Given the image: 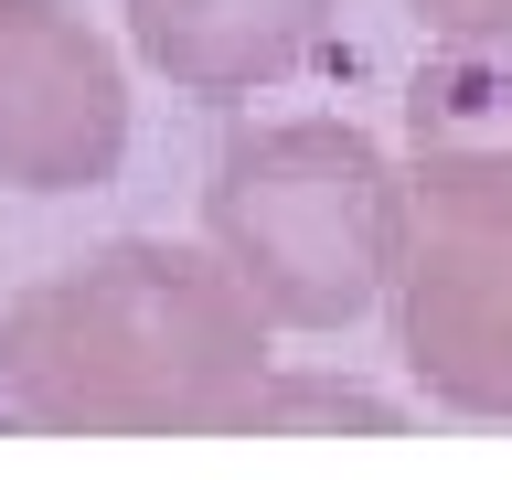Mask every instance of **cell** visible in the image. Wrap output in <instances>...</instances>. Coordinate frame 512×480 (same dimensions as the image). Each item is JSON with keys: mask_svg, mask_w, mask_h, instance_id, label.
I'll return each mask as SVG.
<instances>
[{"mask_svg": "<svg viewBox=\"0 0 512 480\" xmlns=\"http://www.w3.org/2000/svg\"><path fill=\"white\" fill-rule=\"evenodd\" d=\"M278 320L214 246L118 235L0 299V406L43 438H224Z\"/></svg>", "mask_w": 512, "mask_h": 480, "instance_id": "obj_1", "label": "cell"}, {"mask_svg": "<svg viewBox=\"0 0 512 480\" xmlns=\"http://www.w3.org/2000/svg\"><path fill=\"white\" fill-rule=\"evenodd\" d=\"M203 246L278 331H342L395 288L406 160L352 118H246L203 182Z\"/></svg>", "mask_w": 512, "mask_h": 480, "instance_id": "obj_2", "label": "cell"}, {"mask_svg": "<svg viewBox=\"0 0 512 480\" xmlns=\"http://www.w3.org/2000/svg\"><path fill=\"white\" fill-rule=\"evenodd\" d=\"M395 352L448 416H512V150H406Z\"/></svg>", "mask_w": 512, "mask_h": 480, "instance_id": "obj_3", "label": "cell"}, {"mask_svg": "<svg viewBox=\"0 0 512 480\" xmlns=\"http://www.w3.org/2000/svg\"><path fill=\"white\" fill-rule=\"evenodd\" d=\"M128 160V64L64 0H0V192H96Z\"/></svg>", "mask_w": 512, "mask_h": 480, "instance_id": "obj_4", "label": "cell"}, {"mask_svg": "<svg viewBox=\"0 0 512 480\" xmlns=\"http://www.w3.org/2000/svg\"><path fill=\"white\" fill-rule=\"evenodd\" d=\"M342 0H128V54L192 107H256L310 75Z\"/></svg>", "mask_w": 512, "mask_h": 480, "instance_id": "obj_5", "label": "cell"}, {"mask_svg": "<svg viewBox=\"0 0 512 480\" xmlns=\"http://www.w3.org/2000/svg\"><path fill=\"white\" fill-rule=\"evenodd\" d=\"M406 150H512V43H438L416 64Z\"/></svg>", "mask_w": 512, "mask_h": 480, "instance_id": "obj_6", "label": "cell"}, {"mask_svg": "<svg viewBox=\"0 0 512 480\" xmlns=\"http://www.w3.org/2000/svg\"><path fill=\"white\" fill-rule=\"evenodd\" d=\"M288 427H352V438H406V406H384L363 384H299V374H267L246 395V416L224 438H288Z\"/></svg>", "mask_w": 512, "mask_h": 480, "instance_id": "obj_7", "label": "cell"}, {"mask_svg": "<svg viewBox=\"0 0 512 480\" xmlns=\"http://www.w3.org/2000/svg\"><path fill=\"white\" fill-rule=\"evenodd\" d=\"M406 22L438 43H512V0H406Z\"/></svg>", "mask_w": 512, "mask_h": 480, "instance_id": "obj_8", "label": "cell"}]
</instances>
